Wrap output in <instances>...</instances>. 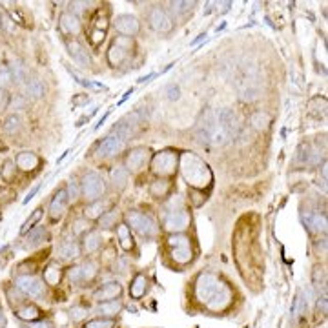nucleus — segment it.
<instances>
[{
  "instance_id": "nucleus-58",
  "label": "nucleus",
  "mask_w": 328,
  "mask_h": 328,
  "mask_svg": "<svg viewBox=\"0 0 328 328\" xmlns=\"http://www.w3.org/2000/svg\"><path fill=\"white\" fill-rule=\"evenodd\" d=\"M70 153H71V150H66V152H64V153H62V155H60V157H58V159H57V166H58V164H60V162H62V160H64V159H66V157L70 155Z\"/></svg>"
},
{
  "instance_id": "nucleus-16",
  "label": "nucleus",
  "mask_w": 328,
  "mask_h": 328,
  "mask_svg": "<svg viewBox=\"0 0 328 328\" xmlns=\"http://www.w3.org/2000/svg\"><path fill=\"white\" fill-rule=\"evenodd\" d=\"M66 48H68V53H70V57L73 58V62H77L80 68H90V64H91L90 55H88L86 48H84L77 38L66 42Z\"/></svg>"
},
{
  "instance_id": "nucleus-50",
  "label": "nucleus",
  "mask_w": 328,
  "mask_h": 328,
  "mask_svg": "<svg viewBox=\"0 0 328 328\" xmlns=\"http://www.w3.org/2000/svg\"><path fill=\"white\" fill-rule=\"evenodd\" d=\"M73 234H82L84 230L88 228V219H78V221L73 222Z\"/></svg>"
},
{
  "instance_id": "nucleus-32",
  "label": "nucleus",
  "mask_w": 328,
  "mask_h": 328,
  "mask_svg": "<svg viewBox=\"0 0 328 328\" xmlns=\"http://www.w3.org/2000/svg\"><path fill=\"white\" fill-rule=\"evenodd\" d=\"M128 177L130 172L126 168H113L111 170V182H113L115 190H124L128 184Z\"/></svg>"
},
{
  "instance_id": "nucleus-12",
  "label": "nucleus",
  "mask_w": 328,
  "mask_h": 328,
  "mask_svg": "<svg viewBox=\"0 0 328 328\" xmlns=\"http://www.w3.org/2000/svg\"><path fill=\"white\" fill-rule=\"evenodd\" d=\"M232 299H234V295H232V290H230L226 284H222L215 294L212 295V299L204 304L210 312H222L232 304Z\"/></svg>"
},
{
  "instance_id": "nucleus-18",
  "label": "nucleus",
  "mask_w": 328,
  "mask_h": 328,
  "mask_svg": "<svg viewBox=\"0 0 328 328\" xmlns=\"http://www.w3.org/2000/svg\"><path fill=\"white\" fill-rule=\"evenodd\" d=\"M58 26H60L62 33H66V35H77V33L80 31V20H78V16L71 11L62 13Z\"/></svg>"
},
{
  "instance_id": "nucleus-22",
  "label": "nucleus",
  "mask_w": 328,
  "mask_h": 328,
  "mask_svg": "<svg viewBox=\"0 0 328 328\" xmlns=\"http://www.w3.org/2000/svg\"><path fill=\"white\" fill-rule=\"evenodd\" d=\"M148 290V277L144 274H137L130 284V295L133 299H142Z\"/></svg>"
},
{
  "instance_id": "nucleus-30",
  "label": "nucleus",
  "mask_w": 328,
  "mask_h": 328,
  "mask_svg": "<svg viewBox=\"0 0 328 328\" xmlns=\"http://www.w3.org/2000/svg\"><path fill=\"white\" fill-rule=\"evenodd\" d=\"M193 257L192 246H179V248H172V259L177 264H188Z\"/></svg>"
},
{
  "instance_id": "nucleus-26",
  "label": "nucleus",
  "mask_w": 328,
  "mask_h": 328,
  "mask_svg": "<svg viewBox=\"0 0 328 328\" xmlns=\"http://www.w3.org/2000/svg\"><path fill=\"white\" fill-rule=\"evenodd\" d=\"M15 316L22 321H28V323H33L40 317V310H38L35 304H26V306H20L15 310Z\"/></svg>"
},
{
  "instance_id": "nucleus-53",
  "label": "nucleus",
  "mask_w": 328,
  "mask_h": 328,
  "mask_svg": "<svg viewBox=\"0 0 328 328\" xmlns=\"http://www.w3.org/2000/svg\"><path fill=\"white\" fill-rule=\"evenodd\" d=\"M317 312L323 314V316H326V295H323V297L317 299Z\"/></svg>"
},
{
  "instance_id": "nucleus-7",
  "label": "nucleus",
  "mask_w": 328,
  "mask_h": 328,
  "mask_svg": "<svg viewBox=\"0 0 328 328\" xmlns=\"http://www.w3.org/2000/svg\"><path fill=\"white\" fill-rule=\"evenodd\" d=\"M177 164H179V157L173 152H160L153 157L152 160V170L157 173V175H172L175 173Z\"/></svg>"
},
{
  "instance_id": "nucleus-23",
  "label": "nucleus",
  "mask_w": 328,
  "mask_h": 328,
  "mask_svg": "<svg viewBox=\"0 0 328 328\" xmlns=\"http://www.w3.org/2000/svg\"><path fill=\"white\" fill-rule=\"evenodd\" d=\"M100 244H102V237H100V234H98L97 230H93V232H88V234L84 235L82 250L86 252V254H95V252L100 248Z\"/></svg>"
},
{
  "instance_id": "nucleus-54",
  "label": "nucleus",
  "mask_w": 328,
  "mask_h": 328,
  "mask_svg": "<svg viewBox=\"0 0 328 328\" xmlns=\"http://www.w3.org/2000/svg\"><path fill=\"white\" fill-rule=\"evenodd\" d=\"M38 190H40V184H38V186H35V188H33L31 192H29L28 195L24 197V201H22V204H28V202L31 201L33 197H35V195H37V193H38Z\"/></svg>"
},
{
  "instance_id": "nucleus-13",
  "label": "nucleus",
  "mask_w": 328,
  "mask_h": 328,
  "mask_svg": "<svg viewBox=\"0 0 328 328\" xmlns=\"http://www.w3.org/2000/svg\"><path fill=\"white\" fill-rule=\"evenodd\" d=\"M115 29H117V33L130 38L135 37L137 33L140 31V24L133 15H119L115 18Z\"/></svg>"
},
{
  "instance_id": "nucleus-39",
  "label": "nucleus",
  "mask_w": 328,
  "mask_h": 328,
  "mask_svg": "<svg viewBox=\"0 0 328 328\" xmlns=\"http://www.w3.org/2000/svg\"><path fill=\"white\" fill-rule=\"evenodd\" d=\"M312 281H314V284H316L317 288H323V292L326 294V275H324V266H321V264H317L316 268H314V275H312Z\"/></svg>"
},
{
  "instance_id": "nucleus-31",
  "label": "nucleus",
  "mask_w": 328,
  "mask_h": 328,
  "mask_svg": "<svg viewBox=\"0 0 328 328\" xmlns=\"http://www.w3.org/2000/svg\"><path fill=\"white\" fill-rule=\"evenodd\" d=\"M26 91H28L29 97L33 98H40L46 95V84L40 80V78H29L28 84H26Z\"/></svg>"
},
{
  "instance_id": "nucleus-59",
  "label": "nucleus",
  "mask_w": 328,
  "mask_h": 328,
  "mask_svg": "<svg viewBox=\"0 0 328 328\" xmlns=\"http://www.w3.org/2000/svg\"><path fill=\"white\" fill-rule=\"evenodd\" d=\"M204 37H206V33H201V35H199V37H197L195 40H192V42H190V46H195L197 42H201V40H202V38H204Z\"/></svg>"
},
{
  "instance_id": "nucleus-49",
  "label": "nucleus",
  "mask_w": 328,
  "mask_h": 328,
  "mask_svg": "<svg viewBox=\"0 0 328 328\" xmlns=\"http://www.w3.org/2000/svg\"><path fill=\"white\" fill-rule=\"evenodd\" d=\"M166 95H168L170 100H179V97H180L179 84H170V86L166 88Z\"/></svg>"
},
{
  "instance_id": "nucleus-48",
  "label": "nucleus",
  "mask_w": 328,
  "mask_h": 328,
  "mask_svg": "<svg viewBox=\"0 0 328 328\" xmlns=\"http://www.w3.org/2000/svg\"><path fill=\"white\" fill-rule=\"evenodd\" d=\"M68 277H70V281H71L73 284L82 283V270H80V266L70 268V270H68Z\"/></svg>"
},
{
  "instance_id": "nucleus-6",
  "label": "nucleus",
  "mask_w": 328,
  "mask_h": 328,
  "mask_svg": "<svg viewBox=\"0 0 328 328\" xmlns=\"http://www.w3.org/2000/svg\"><path fill=\"white\" fill-rule=\"evenodd\" d=\"M15 288L16 290H20L24 295H28V297H35V299L42 297L46 292L44 281L35 277V275H29V274L18 275V277L15 279Z\"/></svg>"
},
{
  "instance_id": "nucleus-2",
  "label": "nucleus",
  "mask_w": 328,
  "mask_h": 328,
  "mask_svg": "<svg viewBox=\"0 0 328 328\" xmlns=\"http://www.w3.org/2000/svg\"><path fill=\"white\" fill-rule=\"evenodd\" d=\"M106 193V182H104L102 175L97 172H88L80 180V195L88 201L95 202L100 201L102 195Z\"/></svg>"
},
{
  "instance_id": "nucleus-36",
  "label": "nucleus",
  "mask_w": 328,
  "mask_h": 328,
  "mask_svg": "<svg viewBox=\"0 0 328 328\" xmlns=\"http://www.w3.org/2000/svg\"><path fill=\"white\" fill-rule=\"evenodd\" d=\"M42 213H44V212H42V208L33 210V213H31V215H29L28 219H26V221H24V224L20 226V234H22V235H24V234H28V232H29V230H31V228H35V226H33V224H35V222H38V221H40Z\"/></svg>"
},
{
  "instance_id": "nucleus-24",
  "label": "nucleus",
  "mask_w": 328,
  "mask_h": 328,
  "mask_svg": "<svg viewBox=\"0 0 328 328\" xmlns=\"http://www.w3.org/2000/svg\"><path fill=\"white\" fill-rule=\"evenodd\" d=\"M117 237H119V244H120V248H122L124 252L133 250L135 242H133V237H131V228H130V226L120 224L119 228H117Z\"/></svg>"
},
{
  "instance_id": "nucleus-17",
  "label": "nucleus",
  "mask_w": 328,
  "mask_h": 328,
  "mask_svg": "<svg viewBox=\"0 0 328 328\" xmlns=\"http://www.w3.org/2000/svg\"><path fill=\"white\" fill-rule=\"evenodd\" d=\"M306 312H308V299L306 295H304V292L299 290L295 294L294 303H292V308H290L292 323H299L301 319H304V317H306Z\"/></svg>"
},
{
  "instance_id": "nucleus-20",
  "label": "nucleus",
  "mask_w": 328,
  "mask_h": 328,
  "mask_svg": "<svg viewBox=\"0 0 328 328\" xmlns=\"http://www.w3.org/2000/svg\"><path fill=\"white\" fill-rule=\"evenodd\" d=\"M304 224L310 232H316V234H321V232H326V215L324 213H306L304 217Z\"/></svg>"
},
{
  "instance_id": "nucleus-8",
  "label": "nucleus",
  "mask_w": 328,
  "mask_h": 328,
  "mask_svg": "<svg viewBox=\"0 0 328 328\" xmlns=\"http://www.w3.org/2000/svg\"><path fill=\"white\" fill-rule=\"evenodd\" d=\"M130 49H131L130 38L120 37V38H117V40H113V44H111L110 49H108V62H110V66L117 68V66L122 64V62L128 58V55H130Z\"/></svg>"
},
{
  "instance_id": "nucleus-47",
  "label": "nucleus",
  "mask_w": 328,
  "mask_h": 328,
  "mask_svg": "<svg viewBox=\"0 0 328 328\" xmlns=\"http://www.w3.org/2000/svg\"><path fill=\"white\" fill-rule=\"evenodd\" d=\"M70 316H71V319H73V321H82L84 317L88 316V310L84 306H73L70 310Z\"/></svg>"
},
{
  "instance_id": "nucleus-19",
  "label": "nucleus",
  "mask_w": 328,
  "mask_h": 328,
  "mask_svg": "<svg viewBox=\"0 0 328 328\" xmlns=\"http://www.w3.org/2000/svg\"><path fill=\"white\" fill-rule=\"evenodd\" d=\"M68 193H66V188H60L57 193H55V197L51 199V204H49V215L53 219H58L64 213L66 210V204H68Z\"/></svg>"
},
{
  "instance_id": "nucleus-1",
  "label": "nucleus",
  "mask_w": 328,
  "mask_h": 328,
  "mask_svg": "<svg viewBox=\"0 0 328 328\" xmlns=\"http://www.w3.org/2000/svg\"><path fill=\"white\" fill-rule=\"evenodd\" d=\"M180 173L193 190H202L213 180L208 164L193 153H182L180 157Z\"/></svg>"
},
{
  "instance_id": "nucleus-51",
  "label": "nucleus",
  "mask_w": 328,
  "mask_h": 328,
  "mask_svg": "<svg viewBox=\"0 0 328 328\" xmlns=\"http://www.w3.org/2000/svg\"><path fill=\"white\" fill-rule=\"evenodd\" d=\"M28 328H53V324L48 321H33V323H28Z\"/></svg>"
},
{
  "instance_id": "nucleus-10",
  "label": "nucleus",
  "mask_w": 328,
  "mask_h": 328,
  "mask_svg": "<svg viewBox=\"0 0 328 328\" xmlns=\"http://www.w3.org/2000/svg\"><path fill=\"white\" fill-rule=\"evenodd\" d=\"M148 160H150V150L144 146H137L130 150V153L126 155V170L131 173H137L146 166Z\"/></svg>"
},
{
  "instance_id": "nucleus-55",
  "label": "nucleus",
  "mask_w": 328,
  "mask_h": 328,
  "mask_svg": "<svg viewBox=\"0 0 328 328\" xmlns=\"http://www.w3.org/2000/svg\"><path fill=\"white\" fill-rule=\"evenodd\" d=\"M110 113H111V110H108V111H106V113H104V115H102V117H100V119H98V122H97V124H95V128H93V130H98V128L102 126V124H104V122H106V119H108V117H110Z\"/></svg>"
},
{
  "instance_id": "nucleus-44",
  "label": "nucleus",
  "mask_w": 328,
  "mask_h": 328,
  "mask_svg": "<svg viewBox=\"0 0 328 328\" xmlns=\"http://www.w3.org/2000/svg\"><path fill=\"white\" fill-rule=\"evenodd\" d=\"M13 82V73L9 68H4V70H0V88L4 90V88H8L9 84Z\"/></svg>"
},
{
  "instance_id": "nucleus-46",
  "label": "nucleus",
  "mask_w": 328,
  "mask_h": 328,
  "mask_svg": "<svg viewBox=\"0 0 328 328\" xmlns=\"http://www.w3.org/2000/svg\"><path fill=\"white\" fill-rule=\"evenodd\" d=\"M11 173H15V162L13 160H6L4 168L0 170V175L4 180H11Z\"/></svg>"
},
{
  "instance_id": "nucleus-52",
  "label": "nucleus",
  "mask_w": 328,
  "mask_h": 328,
  "mask_svg": "<svg viewBox=\"0 0 328 328\" xmlns=\"http://www.w3.org/2000/svg\"><path fill=\"white\" fill-rule=\"evenodd\" d=\"M8 104H9V97H8V93H6L2 88H0V111L2 110H6L8 108Z\"/></svg>"
},
{
  "instance_id": "nucleus-25",
  "label": "nucleus",
  "mask_w": 328,
  "mask_h": 328,
  "mask_svg": "<svg viewBox=\"0 0 328 328\" xmlns=\"http://www.w3.org/2000/svg\"><path fill=\"white\" fill-rule=\"evenodd\" d=\"M46 239H48V230L44 228V226H35V228H31L26 234V246H37L40 244V242H44Z\"/></svg>"
},
{
  "instance_id": "nucleus-33",
  "label": "nucleus",
  "mask_w": 328,
  "mask_h": 328,
  "mask_svg": "<svg viewBox=\"0 0 328 328\" xmlns=\"http://www.w3.org/2000/svg\"><path fill=\"white\" fill-rule=\"evenodd\" d=\"M120 310H122V303H120L119 299L106 301V303H100V304H98V312H100L102 316L111 317V319H113V316H117V314H119Z\"/></svg>"
},
{
  "instance_id": "nucleus-35",
  "label": "nucleus",
  "mask_w": 328,
  "mask_h": 328,
  "mask_svg": "<svg viewBox=\"0 0 328 328\" xmlns=\"http://www.w3.org/2000/svg\"><path fill=\"white\" fill-rule=\"evenodd\" d=\"M250 122L255 130H268V126H270V117H268V113H264V111H255V113L252 115Z\"/></svg>"
},
{
  "instance_id": "nucleus-9",
  "label": "nucleus",
  "mask_w": 328,
  "mask_h": 328,
  "mask_svg": "<svg viewBox=\"0 0 328 328\" xmlns=\"http://www.w3.org/2000/svg\"><path fill=\"white\" fill-rule=\"evenodd\" d=\"M124 144H126V140H124L120 135H117L115 131H111L110 135H108L106 139L102 140V142L98 144L97 155L100 157V159H108V157H113V155H117V153L122 152Z\"/></svg>"
},
{
  "instance_id": "nucleus-41",
  "label": "nucleus",
  "mask_w": 328,
  "mask_h": 328,
  "mask_svg": "<svg viewBox=\"0 0 328 328\" xmlns=\"http://www.w3.org/2000/svg\"><path fill=\"white\" fill-rule=\"evenodd\" d=\"M168 244L170 248H179V246H188L190 244V237L184 234H172L168 237Z\"/></svg>"
},
{
  "instance_id": "nucleus-14",
  "label": "nucleus",
  "mask_w": 328,
  "mask_h": 328,
  "mask_svg": "<svg viewBox=\"0 0 328 328\" xmlns=\"http://www.w3.org/2000/svg\"><path fill=\"white\" fill-rule=\"evenodd\" d=\"M215 119H217V124L222 128V130L228 133L232 139L235 137L239 130V124H237V115L234 113V110H230V108H222L219 113H215Z\"/></svg>"
},
{
  "instance_id": "nucleus-34",
  "label": "nucleus",
  "mask_w": 328,
  "mask_h": 328,
  "mask_svg": "<svg viewBox=\"0 0 328 328\" xmlns=\"http://www.w3.org/2000/svg\"><path fill=\"white\" fill-rule=\"evenodd\" d=\"M170 188H172V184H170L168 180H164V179H157L152 182V186H150V193H152L153 197H164V195H168L170 193Z\"/></svg>"
},
{
  "instance_id": "nucleus-28",
  "label": "nucleus",
  "mask_w": 328,
  "mask_h": 328,
  "mask_svg": "<svg viewBox=\"0 0 328 328\" xmlns=\"http://www.w3.org/2000/svg\"><path fill=\"white\" fill-rule=\"evenodd\" d=\"M78 254H80V250H78V244L75 241H64L58 246V257L64 259V261L78 257Z\"/></svg>"
},
{
  "instance_id": "nucleus-45",
  "label": "nucleus",
  "mask_w": 328,
  "mask_h": 328,
  "mask_svg": "<svg viewBox=\"0 0 328 328\" xmlns=\"http://www.w3.org/2000/svg\"><path fill=\"white\" fill-rule=\"evenodd\" d=\"M66 193H68V201H77L78 195H80V190L77 188V184H75L73 180H70L68 186H66Z\"/></svg>"
},
{
  "instance_id": "nucleus-3",
  "label": "nucleus",
  "mask_w": 328,
  "mask_h": 328,
  "mask_svg": "<svg viewBox=\"0 0 328 328\" xmlns=\"http://www.w3.org/2000/svg\"><path fill=\"white\" fill-rule=\"evenodd\" d=\"M221 286L222 283L217 275L210 274V272H202V274H199L195 279V288H193V290H195V299L199 301V303L206 304L212 299V295Z\"/></svg>"
},
{
  "instance_id": "nucleus-56",
  "label": "nucleus",
  "mask_w": 328,
  "mask_h": 328,
  "mask_svg": "<svg viewBox=\"0 0 328 328\" xmlns=\"http://www.w3.org/2000/svg\"><path fill=\"white\" fill-rule=\"evenodd\" d=\"M131 95H133V88H130V90H128L126 93L122 95V98H120V100H119V102H117V104H119V106H120V104H124V102H126V100H128V98L131 97Z\"/></svg>"
},
{
  "instance_id": "nucleus-15",
  "label": "nucleus",
  "mask_w": 328,
  "mask_h": 328,
  "mask_svg": "<svg viewBox=\"0 0 328 328\" xmlns=\"http://www.w3.org/2000/svg\"><path fill=\"white\" fill-rule=\"evenodd\" d=\"M120 294H122V286H120L119 281H110V283L102 284V286L93 292V299L98 301V303H106V301L119 299Z\"/></svg>"
},
{
  "instance_id": "nucleus-38",
  "label": "nucleus",
  "mask_w": 328,
  "mask_h": 328,
  "mask_svg": "<svg viewBox=\"0 0 328 328\" xmlns=\"http://www.w3.org/2000/svg\"><path fill=\"white\" fill-rule=\"evenodd\" d=\"M80 270H82V283H88L91 279L97 275V264L93 261H86L84 264H80Z\"/></svg>"
},
{
  "instance_id": "nucleus-11",
  "label": "nucleus",
  "mask_w": 328,
  "mask_h": 328,
  "mask_svg": "<svg viewBox=\"0 0 328 328\" xmlns=\"http://www.w3.org/2000/svg\"><path fill=\"white\" fill-rule=\"evenodd\" d=\"M190 217L184 210H172L164 219V228L172 232V234H182L188 228Z\"/></svg>"
},
{
  "instance_id": "nucleus-29",
  "label": "nucleus",
  "mask_w": 328,
  "mask_h": 328,
  "mask_svg": "<svg viewBox=\"0 0 328 328\" xmlns=\"http://www.w3.org/2000/svg\"><path fill=\"white\" fill-rule=\"evenodd\" d=\"M108 208H110V202L95 201V202H91V204L88 206L86 212H84V215H86V219H100L104 213H106Z\"/></svg>"
},
{
  "instance_id": "nucleus-40",
  "label": "nucleus",
  "mask_w": 328,
  "mask_h": 328,
  "mask_svg": "<svg viewBox=\"0 0 328 328\" xmlns=\"http://www.w3.org/2000/svg\"><path fill=\"white\" fill-rule=\"evenodd\" d=\"M115 326V319L111 317H97V319L88 321L82 328H113Z\"/></svg>"
},
{
  "instance_id": "nucleus-4",
  "label": "nucleus",
  "mask_w": 328,
  "mask_h": 328,
  "mask_svg": "<svg viewBox=\"0 0 328 328\" xmlns=\"http://www.w3.org/2000/svg\"><path fill=\"white\" fill-rule=\"evenodd\" d=\"M126 221H128V226L135 230L137 234L142 235V237H153V235L157 234L155 221H153L150 215H146V213H142V212L131 210V212H128Z\"/></svg>"
},
{
  "instance_id": "nucleus-42",
  "label": "nucleus",
  "mask_w": 328,
  "mask_h": 328,
  "mask_svg": "<svg viewBox=\"0 0 328 328\" xmlns=\"http://www.w3.org/2000/svg\"><path fill=\"white\" fill-rule=\"evenodd\" d=\"M117 219H119V212H115V210L106 212L102 217H100V226H102V228H111V226H115Z\"/></svg>"
},
{
  "instance_id": "nucleus-27",
  "label": "nucleus",
  "mask_w": 328,
  "mask_h": 328,
  "mask_svg": "<svg viewBox=\"0 0 328 328\" xmlns=\"http://www.w3.org/2000/svg\"><path fill=\"white\" fill-rule=\"evenodd\" d=\"M60 279H62V272L57 262H51V264L46 266V270H44V283L46 284L57 286V284L60 283Z\"/></svg>"
},
{
  "instance_id": "nucleus-21",
  "label": "nucleus",
  "mask_w": 328,
  "mask_h": 328,
  "mask_svg": "<svg viewBox=\"0 0 328 328\" xmlns=\"http://www.w3.org/2000/svg\"><path fill=\"white\" fill-rule=\"evenodd\" d=\"M38 157L33 152H20L15 157V166L18 170H24V172H31L38 166Z\"/></svg>"
},
{
  "instance_id": "nucleus-43",
  "label": "nucleus",
  "mask_w": 328,
  "mask_h": 328,
  "mask_svg": "<svg viewBox=\"0 0 328 328\" xmlns=\"http://www.w3.org/2000/svg\"><path fill=\"white\" fill-rule=\"evenodd\" d=\"M193 6H195V2H172V8L175 13H179V15H182V13H188L193 9Z\"/></svg>"
},
{
  "instance_id": "nucleus-5",
  "label": "nucleus",
  "mask_w": 328,
  "mask_h": 328,
  "mask_svg": "<svg viewBox=\"0 0 328 328\" xmlns=\"http://www.w3.org/2000/svg\"><path fill=\"white\" fill-rule=\"evenodd\" d=\"M148 24L155 33L160 35H168L173 29V20L172 16L168 15V11L160 6H153L150 11H148Z\"/></svg>"
},
{
  "instance_id": "nucleus-37",
  "label": "nucleus",
  "mask_w": 328,
  "mask_h": 328,
  "mask_svg": "<svg viewBox=\"0 0 328 328\" xmlns=\"http://www.w3.org/2000/svg\"><path fill=\"white\" fill-rule=\"evenodd\" d=\"M20 124H22V120H20L18 115H9L4 122V131L6 133H9V135H15V133L20 131Z\"/></svg>"
},
{
  "instance_id": "nucleus-60",
  "label": "nucleus",
  "mask_w": 328,
  "mask_h": 328,
  "mask_svg": "<svg viewBox=\"0 0 328 328\" xmlns=\"http://www.w3.org/2000/svg\"><path fill=\"white\" fill-rule=\"evenodd\" d=\"M0 328H6V317L2 314V310H0Z\"/></svg>"
},
{
  "instance_id": "nucleus-57",
  "label": "nucleus",
  "mask_w": 328,
  "mask_h": 328,
  "mask_svg": "<svg viewBox=\"0 0 328 328\" xmlns=\"http://www.w3.org/2000/svg\"><path fill=\"white\" fill-rule=\"evenodd\" d=\"M153 77H155V73H148V75H146V77L139 78V82H140V84H146V82H150V80H152V78H153Z\"/></svg>"
}]
</instances>
